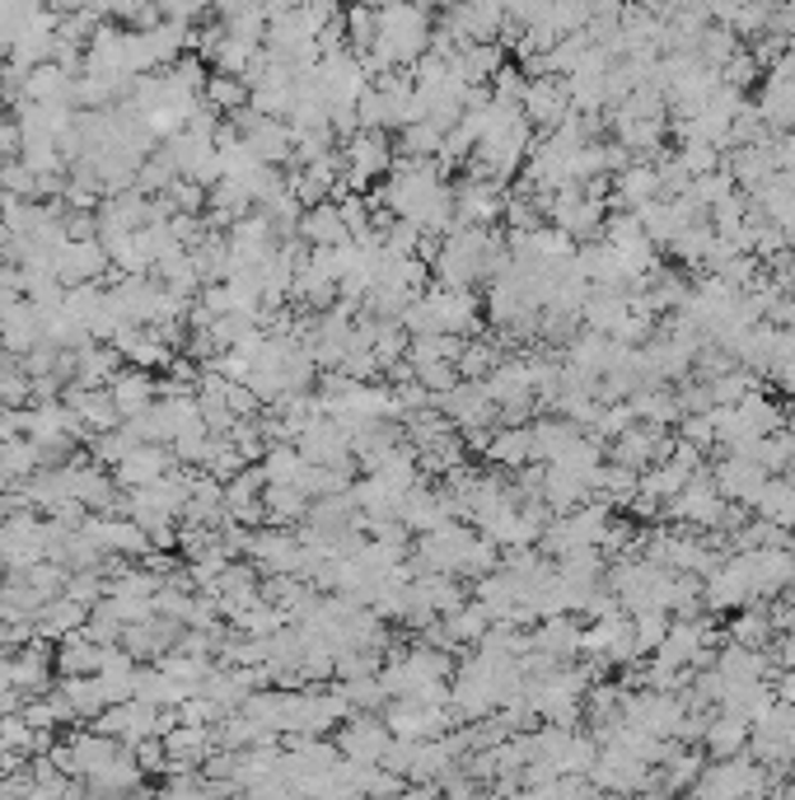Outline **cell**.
Instances as JSON below:
<instances>
[{
	"mask_svg": "<svg viewBox=\"0 0 795 800\" xmlns=\"http://www.w3.org/2000/svg\"><path fill=\"white\" fill-rule=\"evenodd\" d=\"M173 468L178 464H173L169 445H141V450H131L118 468H112V483H118L122 492H141V487H155L159 477H169Z\"/></svg>",
	"mask_w": 795,
	"mask_h": 800,
	"instance_id": "cell-5",
	"label": "cell"
},
{
	"mask_svg": "<svg viewBox=\"0 0 795 800\" xmlns=\"http://www.w3.org/2000/svg\"><path fill=\"white\" fill-rule=\"evenodd\" d=\"M66 600H76V604H85V609H95L99 600H108L103 571H76V576L66 581Z\"/></svg>",
	"mask_w": 795,
	"mask_h": 800,
	"instance_id": "cell-21",
	"label": "cell"
},
{
	"mask_svg": "<svg viewBox=\"0 0 795 800\" xmlns=\"http://www.w3.org/2000/svg\"><path fill=\"white\" fill-rule=\"evenodd\" d=\"M248 557H254L267 576H300L305 566V543L286 534V530H258L248 543Z\"/></svg>",
	"mask_w": 795,
	"mask_h": 800,
	"instance_id": "cell-4",
	"label": "cell"
},
{
	"mask_svg": "<svg viewBox=\"0 0 795 800\" xmlns=\"http://www.w3.org/2000/svg\"><path fill=\"white\" fill-rule=\"evenodd\" d=\"M0 403H6V407H29L33 403V384H29L24 371H14V375L0 379Z\"/></svg>",
	"mask_w": 795,
	"mask_h": 800,
	"instance_id": "cell-26",
	"label": "cell"
},
{
	"mask_svg": "<svg viewBox=\"0 0 795 800\" xmlns=\"http://www.w3.org/2000/svg\"><path fill=\"white\" fill-rule=\"evenodd\" d=\"M394 515L403 520V530L430 534V530H440V524H449V501H445V492H436V487H413V492L398 501Z\"/></svg>",
	"mask_w": 795,
	"mask_h": 800,
	"instance_id": "cell-9",
	"label": "cell"
},
{
	"mask_svg": "<svg viewBox=\"0 0 795 800\" xmlns=\"http://www.w3.org/2000/svg\"><path fill=\"white\" fill-rule=\"evenodd\" d=\"M61 403L80 417V426L89 431V441H95V436H108V431H118V426H122L118 407H112V398H108V388H80V384H66Z\"/></svg>",
	"mask_w": 795,
	"mask_h": 800,
	"instance_id": "cell-6",
	"label": "cell"
},
{
	"mask_svg": "<svg viewBox=\"0 0 795 800\" xmlns=\"http://www.w3.org/2000/svg\"><path fill=\"white\" fill-rule=\"evenodd\" d=\"M300 235L309 248H342V244H351V235H347V225H342V211H337V201H324V207H309L305 216H300Z\"/></svg>",
	"mask_w": 795,
	"mask_h": 800,
	"instance_id": "cell-11",
	"label": "cell"
},
{
	"mask_svg": "<svg viewBox=\"0 0 795 800\" xmlns=\"http://www.w3.org/2000/svg\"><path fill=\"white\" fill-rule=\"evenodd\" d=\"M389 730H384L379 721H356L347 735H342V749H347V759H360V763H370V759H384L389 753Z\"/></svg>",
	"mask_w": 795,
	"mask_h": 800,
	"instance_id": "cell-13",
	"label": "cell"
},
{
	"mask_svg": "<svg viewBox=\"0 0 795 800\" xmlns=\"http://www.w3.org/2000/svg\"><path fill=\"white\" fill-rule=\"evenodd\" d=\"M122 371H127V361L118 356V347L89 342L85 352H76V384H80V388H108Z\"/></svg>",
	"mask_w": 795,
	"mask_h": 800,
	"instance_id": "cell-10",
	"label": "cell"
},
{
	"mask_svg": "<svg viewBox=\"0 0 795 800\" xmlns=\"http://www.w3.org/2000/svg\"><path fill=\"white\" fill-rule=\"evenodd\" d=\"M314 501L300 492V487H262V511H267V524H281V520H300L309 515Z\"/></svg>",
	"mask_w": 795,
	"mask_h": 800,
	"instance_id": "cell-16",
	"label": "cell"
},
{
	"mask_svg": "<svg viewBox=\"0 0 795 800\" xmlns=\"http://www.w3.org/2000/svg\"><path fill=\"white\" fill-rule=\"evenodd\" d=\"M258 468L267 473V487H295L300 483V473H305V460H300V450L295 445H271Z\"/></svg>",
	"mask_w": 795,
	"mask_h": 800,
	"instance_id": "cell-14",
	"label": "cell"
},
{
	"mask_svg": "<svg viewBox=\"0 0 795 800\" xmlns=\"http://www.w3.org/2000/svg\"><path fill=\"white\" fill-rule=\"evenodd\" d=\"M262 487H267V473L258 464H248L235 483H225V515H230V524H267Z\"/></svg>",
	"mask_w": 795,
	"mask_h": 800,
	"instance_id": "cell-7",
	"label": "cell"
},
{
	"mask_svg": "<svg viewBox=\"0 0 795 800\" xmlns=\"http://www.w3.org/2000/svg\"><path fill=\"white\" fill-rule=\"evenodd\" d=\"M529 450H534V436H525V431H501V436H491V445H487V454L496 464H525L529 460Z\"/></svg>",
	"mask_w": 795,
	"mask_h": 800,
	"instance_id": "cell-20",
	"label": "cell"
},
{
	"mask_svg": "<svg viewBox=\"0 0 795 800\" xmlns=\"http://www.w3.org/2000/svg\"><path fill=\"white\" fill-rule=\"evenodd\" d=\"M487 619H491V613H487L483 604H464L459 613H449V632H454V636H473V642H477V636H483V628H487Z\"/></svg>",
	"mask_w": 795,
	"mask_h": 800,
	"instance_id": "cell-25",
	"label": "cell"
},
{
	"mask_svg": "<svg viewBox=\"0 0 795 800\" xmlns=\"http://www.w3.org/2000/svg\"><path fill=\"white\" fill-rule=\"evenodd\" d=\"M201 103H207L211 112H244L248 108V85L235 80V76H211L207 89H201Z\"/></svg>",
	"mask_w": 795,
	"mask_h": 800,
	"instance_id": "cell-15",
	"label": "cell"
},
{
	"mask_svg": "<svg viewBox=\"0 0 795 800\" xmlns=\"http://www.w3.org/2000/svg\"><path fill=\"white\" fill-rule=\"evenodd\" d=\"M85 623H89V609L61 594V600H48V604H42V613L33 619V636H42V642H66V636L80 632Z\"/></svg>",
	"mask_w": 795,
	"mask_h": 800,
	"instance_id": "cell-12",
	"label": "cell"
},
{
	"mask_svg": "<svg viewBox=\"0 0 795 800\" xmlns=\"http://www.w3.org/2000/svg\"><path fill=\"white\" fill-rule=\"evenodd\" d=\"M14 371H19V361H14L10 352H0V379H6V375H14Z\"/></svg>",
	"mask_w": 795,
	"mask_h": 800,
	"instance_id": "cell-28",
	"label": "cell"
},
{
	"mask_svg": "<svg viewBox=\"0 0 795 800\" xmlns=\"http://www.w3.org/2000/svg\"><path fill=\"white\" fill-rule=\"evenodd\" d=\"M6 413H10V407H6V403H0V417H6Z\"/></svg>",
	"mask_w": 795,
	"mask_h": 800,
	"instance_id": "cell-29",
	"label": "cell"
},
{
	"mask_svg": "<svg viewBox=\"0 0 795 800\" xmlns=\"http://www.w3.org/2000/svg\"><path fill=\"white\" fill-rule=\"evenodd\" d=\"M295 450H300V460L314 464V468H351V436L342 426H337L332 417H318L300 431V441H295Z\"/></svg>",
	"mask_w": 795,
	"mask_h": 800,
	"instance_id": "cell-3",
	"label": "cell"
},
{
	"mask_svg": "<svg viewBox=\"0 0 795 800\" xmlns=\"http://www.w3.org/2000/svg\"><path fill=\"white\" fill-rule=\"evenodd\" d=\"M235 131L244 136V150L258 159L267 169H281L286 159L295 155V131L286 122H271V118H258V112H235Z\"/></svg>",
	"mask_w": 795,
	"mask_h": 800,
	"instance_id": "cell-2",
	"label": "cell"
},
{
	"mask_svg": "<svg viewBox=\"0 0 795 800\" xmlns=\"http://www.w3.org/2000/svg\"><path fill=\"white\" fill-rule=\"evenodd\" d=\"M454 371L468 375V384H473V379L483 384V379L496 371V352L487 347V342H473V347H464V352H459V365H454Z\"/></svg>",
	"mask_w": 795,
	"mask_h": 800,
	"instance_id": "cell-22",
	"label": "cell"
},
{
	"mask_svg": "<svg viewBox=\"0 0 795 800\" xmlns=\"http://www.w3.org/2000/svg\"><path fill=\"white\" fill-rule=\"evenodd\" d=\"M398 150H403V159H436V155H445V131L430 122H413V127H403Z\"/></svg>",
	"mask_w": 795,
	"mask_h": 800,
	"instance_id": "cell-17",
	"label": "cell"
},
{
	"mask_svg": "<svg viewBox=\"0 0 795 800\" xmlns=\"http://www.w3.org/2000/svg\"><path fill=\"white\" fill-rule=\"evenodd\" d=\"M491 263H501V258H496V239L487 230H449L430 267H436L440 286L473 290V282L483 277V271H491Z\"/></svg>",
	"mask_w": 795,
	"mask_h": 800,
	"instance_id": "cell-1",
	"label": "cell"
},
{
	"mask_svg": "<svg viewBox=\"0 0 795 800\" xmlns=\"http://www.w3.org/2000/svg\"><path fill=\"white\" fill-rule=\"evenodd\" d=\"M525 108L534 112L538 122H557L562 118V95H557L553 85H529L525 89Z\"/></svg>",
	"mask_w": 795,
	"mask_h": 800,
	"instance_id": "cell-23",
	"label": "cell"
},
{
	"mask_svg": "<svg viewBox=\"0 0 795 800\" xmlns=\"http://www.w3.org/2000/svg\"><path fill=\"white\" fill-rule=\"evenodd\" d=\"M165 197L173 201V211H178V216H197L201 207H207V188H201V182H192V178H178Z\"/></svg>",
	"mask_w": 795,
	"mask_h": 800,
	"instance_id": "cell-24",
	"label": "cell"
},
{
	"mask_svg": "<svg viewBox=\"0 0 795 800\" xmlns=\"http://www.w3.org/2000/svg\"><path fill=\"white\" fill-rule=\"evenodd\" d=\"M89 450H95V464H99V468H118L127 454H131V450H141V445L131 441V431H127V426H118V431H108V436H95V441H89Z\"/></svg>",
	"mask_w": 795,
	"mask_h": 800,
	"instance_id": "cell-19",
	"label": "cell"
},
{
	"mask_svg": "<svg viewBox=\"0 0 795 800\" xmlns=\"http://www.w3.org/2000/svg\"><path fill=\"white\" fill-rule=\"evenodd\" d=\"M6 159H19V127H14V118L0 112V165H6Z\"/></svg>",
	"mask_w": 795,
	"mask_h": 800,
	"instance_id": "cell-27",
	"label": "cell"
},
{
	"mask_svg": "<svg viewBox=\"0 0 795 800\" xmlns=\"http://www.w3.org/2000/svg\"><path fill=\"white\" fill-rule=\"evenodd\" d=\"M108 398H112V407H118L122 422H136V417H146L150 407L159 403V384L146 371H122L118 379L108 384Z\"/></svg>",
	"mask_w": 795,
	"mask_h": 800,
	"instance_id": "cell-8",
	"label": "cell"
},
{
	"mask_svg": "<svg viewBox=\"0 0 795 800\" xmlns=\"http://www.w3.org/2000/svg\"><path fill=\"white\" fill-rule=\"evenodd\" d=\"M0 197L38 201V174L24 169V159H6V165H0Z\"/></svg>",
	"mask_w": 795,
	"mask_h": 800,
	"instance_id": "cell-18",
	"label": "cell"
}]
</instances>
